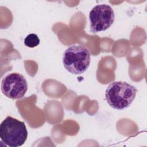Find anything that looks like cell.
I'll return each instance as SVG.
<instances>
[{
  "label": "cell",
  "instance_id": "1",
  "mask_svg": "<svg viewBox=\"0 0 147 147\" xmlns=\"http://www.w3.org/2000/svg\"><path fill=\"white\" fill-rule=\"evenodd\" d=\"M137 92V88L127 82H114L107 87L105 98L108 104L113 109L123 110L132 103Z\"/></svg>",
  "mask_w": 147,
  "mask_h": 147
},
{
  "label": "cell",
  "instance_id": "2",
  "mask_svg": "<svg viewBox=\"0 0 147 147\" xmlns=\"http://www.w3.org/2000/svg\"><path fill=\"white\" fill-rule=\"evenodd\" d=\"M62 61L69 72L75 75L83 74L90 64V50L82 45H71L64 52Z\"/></svg>",
  "mask_w": 147,
  "mask_h": 147
},
{
  "label": "cell",
  "instance_id": "3",
  "mask_svg": "<svg viewBox=\"0 0 147 147\" xmlns=\"http://www.w3.org/2000/svg\"><path fill=\"white\" fill-rule=\"evenodd\" d=\"M0 138L10 147L22 146L28 138L25 123L11 116L7 117L0 125Z\"/></svg>",
  "mask_w": 147,
  "mask_h": 147
},
{
  "label": "cell",
  "instance_id": "4",
  "mask_svg": "<svg viewBox=\"0 0 147 147\" xmlns=\"http://www.w3.org/2000/svg\"><path fill=\"white\" fill-rule=\"evenodd\" d=\"M90 31L94 33L109 29L114 21V12L112 7L106 4L95 6L89 14Z\"/></svg>",
  "mask_w": 147,
  "mask_h": 147
},
{
  "label": "cell",
  "instance_id": "5",
  "mask_svg": "<svg viewBox=\"0 0 147 147\" xmlns=\"http://www.w3.org/2000/svg\"><path fill=\"white\" fill-rule=\"evenodd\" d=\"M1 87L2 93L6 97L12 99H18L25 95L28 90V83L22 75L13 72L3 78Z\"/></svg>",
  "mask_w": 147,
  "mask_h": 147
},
{
  "label": "cell",
  "instance_id": "6",
  "mask_svg": "<svg viewBox=\"0 0 147 147\" xmlns=\"http://www.w3.org/2000/svg\"><path fill=\"white\" fill-rule=\"evenodd\" d=\"M24 44L29 48H34L40 44V39L37 34L30 33L25 38Z\"/></svg>",
  "mask_w": 147,
  "mask_h": 147
}]
</instances>
